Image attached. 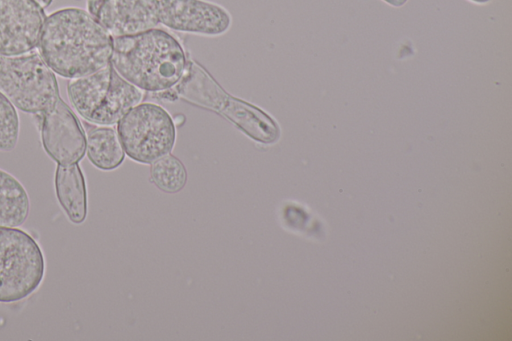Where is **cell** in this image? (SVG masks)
<instances>
[{"mask_svg": "<svg viewBox=\"0 0 512 341\" xmlns=\"http://www.w3.org/2000/svg\"><path fill=\"white\" fill-rule=\"evenodd\" d=\"M37 48L54 73L74 79L110 63L113 37L88 11L68 7L46 17Z\"/></svg>", "mask_w": 512, "mask_h": 341, "instance_id": "obj_1", "label": "cell"}, {"mask_svg": "<svg viewBox=\"0 0 512 341\" xmlns=\"http://www.w3.org/2000/svg\"><path fill=\"white\" fill-rule=\"evenodd\" d=\"M113 68L126 81L146 92H163L182 79L187 56L170 32L154 28L139 34L113 38Z\"/></svg>", "mask_w": 512, "mask_h": 341, "instance_id": "obj_2", "label": "cell"}, {"mask_svg": "<svg viewBox=\"0 0 512 341\" xmlns=\"http://www.w3.org/2000/svg\"><path fill=\"white\" fill-rule=\"evenodd\" d=\"M176 86L183 99L220 113L250 138L264 144L278 140L279 127L267 113L227 94L196 63H187L185 73Z\"/></svg>", "mask_w": 512, "mask_h": 341, "instance_id": "obj_3", "label": "cell"}, {"mask_svg": "<svg viewBox=\"0 0 512 341\" xmlns=\"http://www.w3.org/2000/svg\"><path fill=\"white\" fill-rule=\"evenodd\" d=\"M67 95L84 120L102 126L116 124L143 97L141 90L118 74L111 63L92 74L70 79Z\"/></svg>", "mask_w": 512, "mask_h": 341, "instance_id": "obj_4", "label": "cell"}, {"mask_svg": "<svg viewBox=\"0 0 512 341\" xmlns=\"http://www.w3.org/2000/svg\"><path fill=\"white\" fill-rule=\"evenodd\" d=\"M44 276L45 258L38 242L18 227L0 226V303L30 297Z\"/></svg>", "mask_w": 512, "mask_h": 341, "instance_id": "obj_5", "label": "cell"}, {"mask_svg": "<svg viewBox=\"0 0 512 341\" xmlns=\"http://www.w3.org/2000/svg\"><path fill=\"white\" fill-rule=\"evenodd\" d=\"M0 92L17 109L34 116L60 96L55 73L35 49L17 56H0Z\"/></svg>", "mask_w": 512, "mask_h": 341, "instance_id": "obj_6", "label": "cell"}, {"mask_svg": "<svg viewBox=\"0 0 512 341\" xmlns=\"http://www.w3.org/2000/svg\"><path fill=\"white\" fill-rule=\"evenodd\" d=\"M117 134L125 154L141 164H151L169 154L176 128L166 109L155 103H139L118 122Z\"/></svg>", "mask_w": 512, "mask_h": 341, "instance_id": "obj_7", "label": "cell"}, {"mask_svg": "<svg viewBox=\"0 0 512 341\" xmlns=\"http://www.w3.org/2000/svg\"><path fill=\"white\" fill-rule=\"evenodd\" d=\"M41 143L57 164L78 163L86 153V135L78 117L59 96L40 114Z\"/></svg>", "mask_w": 512, "mask_h": 341, "instance_id": "obj_8", "label": "cell"}, {"mask_svg": "<svg viewBox=\"0 0 512 341\" xmlns=\"http://www.w3.org/2000/svg\"><path fill=\"white\" fill-rule=\"evenodd\" d=\"M159 22L173 31L217 37L229 31L232 16L209 0H159Z\"/></svg>", "mask_w": 512, "mask_h": 341, "instance_id": "obj_9", "label": "cell"}, {"mask_svg": "<svg viewBox=\"0 0 512 341\" xmlns=\"http://www.w3.org/2000/svg\"><path fill=\"white\" fill-rule=\"evenodd\" d=\"M46 17L33 0H0V56H17L37 48Z\"/></svg>", "mask_w": 512, "mask_h": 341, "instance_id": "obj_10", "label": "cell"}, {"mask_svg": "<svg viewBox=\"0 0 512 341\" xmlns=\"http://www.w3.org/2000/svg\"><path fill=\"white\" fill-rule=\"evenodd\" d=\"M113 37L139 34L159 22V0H104L95 16Z\"/></svg>", "mask_w": 512, "mask_h": 341, "instance_id": "obj_11", "label": "cell"}, {"mask_svg": "<svg viewBox=\"0 0 512 341\" xmlns=\"http://www.w3.org/2000/svg\"><path fill=\"white\" fill-rule=\"evenodd\" d=\"M55 194L59 205L73 224H81L87 216V190L78 163L57 164L54 175Z\"/></svg>", "mask_w": 512, "mask_h": 341, "instance_id": "obj_12", "label": "cell"}, {"mask_svg": "<svg viewBox=\"0 0 512 341\" xmlns=\"http://www.w3.org/2000/svg\"><path fill=\"white\" fill-rule=\"evenodd\" d=\"M85 135L86 154L96 168L111 171L123 163L125 152L114 128L97 125L87 130Z\"/></svg>", "mask_w": 512, "mask_h": 341, "instance_id": "obj_13", "label": "cell"}, {"mask_svg": "<svg viewBox=\"0 0 512 341\" xmlns=\"http://www.w3.org/2000/svg\"><path fill=\"white\" fill-rule=\"evenodd\" d=\"M30 211L28 193L12 174L0 169V226L19 227Z\"/></svg>", "mask_w": 512, "mask_h": 341, "instance_id": "obj_14", "label": "cell"}, {"mask_svg": "<svg viewBox=\"0 0 512 341\" xmlns=\"http://www.w3.org/2000/svg\"><path fill=\"white\" fill-rule=\"evenodd\" d=\"M150 180L161 191L176 193L185 186L187 172L183 163L169 153L151 163Z\"/></svg>", "mask_w": 512, "mask_h": 341, "instance_id": "obj_15", "label": "cell"}, {"mask_svg": "<svg viewBox=\"0 0 512 341\" xmlns=\"http://www.w3.org/2000/svg\"><path fill=\"white\" fill-rule=\"evenodd\" d=\"M20 123L16 107L0 92V151H12L19 139Z\"/></svg>", "mask_w": 512, "mask_h": 341, "instance_id": "obj_16", "label": "cell"}, {"mask_svg": "<svg viewBox=\"0 0 512 341\" xmlns=\"http://www.w3.org/2000/svg\"><path fill=\"white\" fill-rule=\"evenodd\" d=\"M104 0H87L88 12L95 16L98 8Z\"/></svg>", "mask_w": 512, "mask_h": 341, "instance_id": "obj_17", "label": "cell"}, {"mask_svg": "<svg viewBox=\"0 0 512 341\" xmlns=\"http://www.w3.org/2000/svg\"><path fill=\"white\" fill-rule=\"evenodd\" d=\"M393 7H401L403 6L408 0H382Z\"/></svg>", "mask_w": 512, "mask_h": 341, "instance_id": "obj_18", "label": "cell"}, {"mask_svg": "<svg viewBox=\"0 0 512 341\" xmlns=\"http://www.w3.org/2000/svg\"><path fill=\"white\" fill-rule=\"evenodd\" d=\"M33 1H35L43 9L48 7L51 4V2H52V0H33Z\"/></svg>", "mask_w": 512, "mask_h": 341, "instance_id": "obj_19", "label": "cell"}, {"mask_svg": "<svg viewBox=\"0 0 512 341\" xmlns=\"http://www.w3.org/2000/svg\"><path fill=\"white\" fill-rule=\"evenodd\" d=\"M471 2H474L476 4H485L489 2L490 0H470Z\"/></svg>", "mask_w": 512, "mask_h": 341, "instance_id": "obj_20", "label": "cell"}]
</instances>
